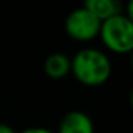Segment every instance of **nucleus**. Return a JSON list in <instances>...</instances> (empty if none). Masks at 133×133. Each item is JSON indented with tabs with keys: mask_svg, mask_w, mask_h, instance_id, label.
Listing matches in <instances>:
<instances>
[{
	"mask_svg": "<svg viewBox=\"0 0 133 133\" xmlns=\"http://www.w3.org/2000/svg\"><path fill=\"white\" fill-rule=\"evenodd\" d=\"M57 133H95V124L84 112L72 110L62 117Z\"/></svg>",
	"mask_w": 133,
	"mask_h": 133,
	"instance_id": "nucleus-4",
	"label": "nucleus"
},
{
	"mask_svg": "<svg viewBox=\"0 0 133 133\" xmlns=\"http://www.w3.org/2000/svg\"><path fill=\"white\" fill-rule=\"evenodd\" d=\"M103 44L113 53L126 55L133 49V23L129 16L116 15L100 23L99 32Z\"/></svg>",
	"mask_w": 133,
	"mask_h": 133,
	"instance_id": "nucleus-2",
	"label": "nucleus"
},
{
	"mask_svg": "<svg viewBox=\"0 0 133 133\" xmlns=\"http://www.w3.org/2000/svg\"><path fill=\"white\" fill-rule=\"evenodd\" d=\"M100 23L97 17L87 12L86 9L80 7L70 13L64 20V30L72 37L77 42H90L99 36L100 32Z\"/></svg>",
	"mask_w": 133,
	"mask_h": 133,
	"instance_id": "nucleus-3",
	"label": "nucleus"
},
{
	"mask_svg": "<svg viewBox=\"0 0 133 133\" xmlns=\"http://www.w3.org/2000/svg\"><path fill=\"white\" fill-rule=\"evenodd\" d=\"M70 73L80 84L97 87L104 84L112 75V63L103 52L93 47L82 49L70 59Z\"/></svg>",
	"mask_w": 133,
	"mask_h": 133,
	"instance_id": "nucleus-1",
	"label": "nucleus"
},
{
	"mask_svg": "<svg viewBox=\"0 0 133 133\" xmlns=\"http://www.w3.org/2000/svg\"><path fill=\"white\" fill-rule=\"evenodd\" d=\"M43 67L44 73L50 79L59 80V79L66 77L70 73V59L63 53H53V55L47 56Z\"/></svg>",
	"mask_w": 133,
	"mask_h": 133,
	"instance_id": "nucleus-6",
	"label": "nucleus"
},
{
	"mask_svg": "<svg viewBox=\"0 0 133 133\" xmlns=\"http://www.w3.org/2000/svg\"><path fill=\"white\" fill-rule=\"evenodd\" d=\"M20 133H55V132L47 129V127H27V129L22 130Z\"/></svg>",
	"mask_w": 133,
	"mask_h": 133,
	"instance_id": "nucleus-7",
	"label": "nucleus"
},
{
	"mask_svg": "<svg viewBox=\"0 0 133 133\" xmlns=\"http://www.w3.org/2000/svg\"><path fill=\"white\" fill-rule=\"evenodd\" d=\"M83 9H86L95 17L103 22L112 16L120 15L122 4L119 3V0H84Z\"/></svg>",
	"mask_w": 133,
	"mask_h": 133,
	"instance_id": "nucleus-5",
	"label": "nucleus"
},
{
	"mask_svg": "<svg viewBox=\"0 0 133 133\" xmlns=\"http://www.w3.org/2000/svg\"><path fill=\"white\" fill-rule=\"evenodd\" d=\"M0 133H17V132H16L12 126H9V124L0 123Z\"/></svg>",
	"mask_w": 133,
	"mask_h": 133,
	"instance_id": "nucleus-8",
	"label": "nucleus"
}]
</instances>
